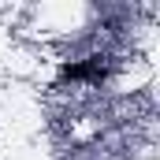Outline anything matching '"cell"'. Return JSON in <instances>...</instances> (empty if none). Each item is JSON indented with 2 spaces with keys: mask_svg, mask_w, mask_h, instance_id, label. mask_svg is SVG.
I'll use <instances>...</instances> for the list:
<instances>
[{
  "mask_svg": "<svg viewBox=\"0 0 160 160\" xmlns=\"http://www.w3.org/2000/svg\"><path fill=\"white\" fill-rule=\"evenodd\" d=\"M108 78V60L104 56H89V60H78V63H63L60 71V82H101Z\"/></svg>",
  "mask_w": 160,
  "mask_h": 160,
  "instance_id": "obj_1",
  "label": "cell"
}]
</instances>
